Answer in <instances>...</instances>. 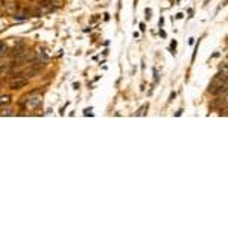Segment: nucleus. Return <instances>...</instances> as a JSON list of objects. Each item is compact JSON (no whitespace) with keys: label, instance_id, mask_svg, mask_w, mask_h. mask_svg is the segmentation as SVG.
<instances>
[{"label":"nucleus","instance_id":"obj_1","mask_svg":"<svg viewBox=\"0 0 228 228\" xmlns=\"http://www.w3.org/2000/svg\"><path fill=\"white\" fill-rule=\"evenodd\" d=\"M208 91L212 94H220V93H226V73L224 75H218L213 78Z\"/></svg>","mask_w":228,"mask_h":228},{"label":"nucleus","instance_id":"obj_2","mask_svg":"<svg viewBox=\"0 0 228 228\" xmlns=\"http://www.w3.org/2000/svg\"><path fill=\"white\" fill-rule=\"evenodd\" d=\"M26 84H28V79H26V78L15 76V79L9 82V87H11L12 90H20V88H23V87H26Z\"/></svg>","mask_w":228,"mask_h":228},{"label":"nucleus","instance_id":"obj_3","mask_svg":"<svg viewBox=\"0 0 228 228\" xmlns=\"http://www.w3.org/2000/svg\"><path fill=\"white\" fill-rule=\"evenodd\" d=\"M43 105V100H41V98H29L28 99V102H26V106L29 108V110H35V108H40Z\"/></svg>","mask_w":228,"mask_h":228},{"label":"nucleus","instance_id":"obj_4","mask_svg":"<svg viewBox=\"0 0 228 228\" xmlns=\"http://www.w3.org/2000/svg\"><path fill=\"white\" fill-rule=\"evenodd\" d=\"M17 9H18L17 3H9V5L6 6V12H8V14H15Z\"/></svg>","mask_w":228,"mask_h":228},{"label":"nucleus","instance_id":"obj_5","mask_svg":"<svg viewBox=\"0 0 228 228\" xmlns=\"http://www.w3.org/2000/svg\"><path fill=\"white\" fill-rule=\"evenodd\" d=\"M14 17H15V20H25V18L29 17V12H28V11H25V12H18V14H14Z\"/></svg>","mask_w":228,"mask_h":228},{"label":"nucleus","instance_id":"obj_6","mask_svg":"<svg viewBox=\"0 0 228 228\" xmlns=\"http://www.w3.org/2000/svg\"><path fill=\"white\" fill-rule=\"evenodd\" d=\"M38 56H40V58H41V59H43L44 62H47V61L50 59V56H49L47 53H46L44 50H40V53H38Z\"/></svg>","mask_w":228,"mask_h":228},{"label":"nucleus","instance_id":"obj_7","mask_svg":"<svg viewBox=\"0 0 228 228\" xmlns=\"http://www.w3.org/2000/svg\"><path fill=\"white\" fill-rule=\"evenodd\" d=\"M9 100V96H3V98H0V104H6Z\"/></svg>","mask_w":228,"mask_h":228},{"label":"nucleus","instance_id":"obj_8","mask_svg":"<svg viewBox=\"0 0 228 228\" xmlns=\"http://www.w3.org/2000/svg\"><path fill=\"white\" fill-rule=\"evenodd\" d=\"M8 70V67L6 65H3V64H0V73H5Z\"/></svg>","mask_w":228,"mask_h":228},{"label":"nucleus","instance_id":"obj_9","mask_svg":"<svg viewBox=\"0 0 228 228\" xmlns=\"http://www.w3.org/2000/svg\"><path fill=\"white\" fill-rule=\"evenodd\" d=\"M3 50H5V44H3V43H0V53H2Z\"/></svg>","mask_w":228,"mask_h":228}]
</instances>
